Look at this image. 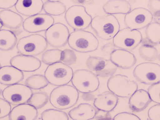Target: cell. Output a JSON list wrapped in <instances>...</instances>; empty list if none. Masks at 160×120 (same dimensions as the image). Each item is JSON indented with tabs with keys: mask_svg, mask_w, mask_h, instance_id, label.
<instances>
[{
	"mask_svg": "<svg viewBox=\"0 0 160 120\" xmlns=\"http://www.w3.org/2000/svg\"><path fill=\"white\" fill-rule=\"evenodd\" d=\"M78 91L71 85H65L55 88L49 97L51 104L56 109L66 110L71 108L78 102Z\"/></svg>",
	"mask_w": 160,
	"mask_h": 120,
	"instance_id": "6da1fadb",
	"label": "cell"
},
{
	"mask_svg": "<svg viewBox=\"0 0 160 120\" xmlns=\"http://www.w3.org/2000/svg\"><path fill=\"white\" fill-rule=\"evenodd\" d=\"M90 25L97 36L103 40L112 39L120 30L118 20L111 14L95 16Z\"/></svg>",
	"mask_w": 160,
	"mask_h": 120,
	"instance_id": "7a4b0ae2",
	"label": "cell"
},
{
	"mask_svg": "<svg viewBox=\"0 0 160 120\" xmlns=\"http://www.w3.org/2000/svg\"><path fill=\"white\" fill-rule=\"evenodd\" d=\"M68 44L71 49L78 52L88 53L97 50L99 43L92 33L84 30H76L70 34Z\"/></svg>",
	"mask_w": 160,
	"mask_h": 120,
	"instance_id": "3957f363",
	"label": "cell"
},
{
	"mask_svg": "<svg viewBox=\"0 0 160 120\" xmlns=\"http://www.w3.org/2000/svg\"><path fill=\"white\" fill-rule=\"evenodd\" d=\"M48 47L46 38L38 34L24 37L18 40L17 50L20 54L36 56L44 53Z\"/></svg>",
	"mask_w": 160,
	"mask_h": 120,
	"instance_id": "277c9868",
	"label": "cell"
},
{
	"mask_svg": "<svg viewBox=\"0 0 160 120\" xmlns=\"http://www.w3.org/2000/svg\"><path fill=\"white\" fill-rule=\"evenodd\" d=\"M71 82L78 91L83 93L94 92L98 89L100 85L98 76L92 71L86 69L75 71Z\"/></svg>",
	"mask_w": 160,
	"mask_h": 120,
	"instance_id": "5b68a950",
	"label": "cell"
},
{
	"mask_svg": "<svg viewBox=\"0 0 160 120\" xmlns=\"http://www.w3.org/2000/svg\"><path fill=\"white\" fill-rule=\"evenodd\" d=\"M73 73L69 65L60 61L49 65L45 71V76L51 85L59 86L70 83Z\"/></svg>",
	"mask_w": 160,
	"mask_h": 120,
	"instance_id": "8992f818",
	"label": "cell"
},
{
	"mask_svg": "<svg viewBox=\"0 0 160 120\" xmlns=\"http://www.w3.org/2000/svg\"><path fill=\"white\" fill-rule=\"evenodd\" d=\"M107 87L110 91L118 97L128 98L138 90L137 83L128 76L116 75L111 76L107 82Z\"/></svg>",
	"mask_w": 160,
	"mask_h": 120,
	"instance_id": "52a82bcc",
	"label": "cell"
},
{
	"mask_svg": "<svg viewBox=\"0 0 160 120\" xmlns=\"http://www.w3.org/2000/svg\"><path fill=\"white\" fill-rule=\"evenodd\" d=\"M65 19L68 24L74 30H84L90 26L92 18L86 11L85 7L76 5L68 9Z\"/></svg>",
	"mask_w": 160,
	"mask_h": 120,
	"instance_id": "ba28073f",
	"label": "cell"
},
{
	"mask_svg": "<svg viewBox=\"0 0 160 120\" xmlns=\"http://www.w3.org/2000/svg\"><path fill=\"white\" fill-rule=\"evenodd\" d=\"M142 36L139 30L126 28L119 30L114 37L113 44L118 49L131 51L142 43Z\"/></svg>",
	"mask_w": 160,
	"mask_h": 120,
	"instance_id": "9c48e42d",
	"label": "cell"
},
{
	"mask_svg": "<svg viewBox=\"0 0 160 120\" xmlns=\"http://www.w3.org/2000/svg\"><path fill=\"white\" fill-rule=\"evenodd\" d=\"M133 75L140 83L152 85L160 81V65L152 62H144L137 65Z\"/></svg>",
	"mask_w": 160,
	"mask_h": 120,
	"instance_id": "30bf717a",
	"label": "cell"
},
{
	"mask_svg": "<svg viewBox=\"0 0 160 120\" xmlns=\"http://www.w3.org/2000/svg\"><path fill=\"white\" fill-rule=\"evenodd\" d=\"M32 94V89L20 84L8 86L2 92L4 99L14 106L28 103Z\"/></svg>",
	"mask_w": 160,
	"mask_h": 120,
	"instance_id": "8fae6325",
	"label": "cell"
},
{
	"mask_svg": "<svg viewBox=\"0 0 160 120\" xmlns=\"http://www.w3.org/2000/svg\"><path fill=\"white\" fill-rule=\"evenodd\" d=\"M153 20V15L148 9L137 8L126 14L124 22L128 28L139 30L147 27Z\"/></svg>",
	"mask_w": 160,
	"mask_h": 120,
	"instance_id": "7c38bea8",
	"label": "cell"
},
{
	"mask_svg": "<svg viewBox=\"0 0 160 120\" xmlns=\"http://www.w3.org/2000/svg\"><path fill=\"white\" fill-rule=\"evenodd\" d=\"M70 34L66 25L61 23H53L46 31L45 38L51 47L62 48L68 43Z\"/></svg>",
	"mask_w": 160,
	"mask_h": 120,
	"instance_id": "4fadbf2b",
	"label": "cell"
},
{
	"mask_svg": "<svg viewBox=\"0 0 160 120\" xmlns=\"http://www.w3.org/2000/svg\"><path fill=\"white\" fill-rule=\"evenodd\" d=\"M88 70L98 76L111 77L116 72L118 67L111 61L98 56H89L86 61Z\"/></svg>",
	"mask_w": 160,
	"mask_h": 120,
	"instance_id": "5bb4252c",
	"label": "cell"
},
{
	"mask_svg": "<svg viewBox=\"0 0 160 120\" xmlns=\"http://www.w3.org/2000/svg\"><path fill=\"white\" fill-rule=\"evenodd\" d=\"M53 17L48 14L33 15L25 19L22 24L23 30L29 33L46 31L54 23Z\"/></svg>",
	"mask_w": 160,
	"mask_h": 120,
	"instance_id": "9a60e30c",
	"label": "cell"
},
{
	"mask_svg": "<svg viewBox=\"0 0 160 120\" xmlns=\"http://www.w3.org/2000/svg\"><path fill=\"white\" fill-rule=\"evenodd\" d=\"M11 66L23 72H34L41 66V60L35 56L18 55L13 56L10 60Z\"/></svg>",
	"mask_w": 160,
	"mask_h": 120,
	"instance_id": "2e32d148",
	"label": "cell"
},
{
	"mask_svg": "<svg viewBox=\"0 0 160 120\" xmlns=\"http://www.w3.org/2000/svg\"><path fill=\"white\" fill-rule=\"evenodd\" d=\"M110 58L117 67L125 70L132 68L137 61V59L133 54L121 49L113 51L110 54Z\"/></svg>",
	"mask_w": 160,
	"mask_h": 120,
	"instance_id": "e0dca14e",
	"label": "cell"
},
{
	"mask_svg": "<svg viewBox=\"0 0 160 120\" xmlns=\"http://www.w3.org/2000/svg\"><path fill=\"white\" fill-rule=\"evenodd\" d=\"M118 97L112 91H105L97 96L94 100V107L99 111L108 112L113 111L117 106Z\"/></svg>",
	"mask_w": 160,
	"mask_h": 120,
	"instance_id": "ac0fdd59",
	"label": "cell"
},
{
	"mask_svg": "<svg viewBox=\"0 0 160 120\" xmlns=\"http://www.w3.org/2000/svg\"><path fill=\"white\" fill-rule=\"evenodd\" d=\"M38 117L37 109L29 104H22L14 107L10 111V120H34Z\"/></svg>",
	"mask_w": 160,
	"mask_h": 120,
	"instance_id": "d6986e66",
	"label": "cell"
},
{
	"mask_svg": "<svg viewBox=\"0 0 160 120\" xmlns=\"http://www.w3.org/2000/svg\"><path fill=\"white\" fill-rule=\"evenodd\" d=\"M43 5L42 0H18L15 6L21 15L30 17L41 13Z\"/></svg>",
	"mask_w": 160,
	"mask_h": 120,
	"instance_id": "ffe728a7",
	"label": "cell"
},
{
	"mask_svg": "<svg viewBox=\"0 0 160 120\" xmlns=\"http://www.w3.org/2000/svg\"><path fill=\"white\" fill-rule=\"evenodd\" d=\"M24 74L13 66H4L0 68V84L10 86L18 84L23 80Z\"/></svg>",
	"mask_w": 160,
	"mask_h": 120,
	"instance_id": "44dd1931",
	"label": "cell"
},
{
	"mask_svg": "<svg viewBox=\"0 0 160 120\" xmlns=\"http://www.w3.org/2000/svg\"><path fill=\"white\" fill-rule=\"evenodd\" d=\"M152 102L149 93L143 89L137 90L130 96L129 106L132 111L142 112L146 109Z\"/></svg>",
	"mask_w": 160,
	"mask_h": 120,
	"instance_id": "7402d4cb",
	"label": "cell"
},
{
	"mask_svg": "<svg viewBox=\"0 0 160 120\" xmlns=\"http://www.w3.org/2000/svg\"><path fill=\"white\" fill-rule=\"evenodd\" d=\"M97 114L96 108L88 103H82L71 109L68 116L74 120L93 119Z\"/></svg>",
	"mask_w": 160,
	"mask_h": 120,
	"instance_id": "603a6c76",
	"label": "cell"
},
{
	"mask_svg": "<svg viewBox=\"0 0 160 120\" xmlns=\"http://www.w3.org/2000/svg\"><path fill=\"white\" fill-rule=\"evenodd\" d=\"M0 21L3 26L11 29L19 28L23 24V18L19 14L8 9L0 11Z\"/></svg>",
	"mask_w": 160,
	"mask_h": 120,
	"instance_id": "cb8c5ba5",
	"label": "cell"
},
{
	"mask_svg": "<svg viewBox=\"0 0 160 120\" xmlns=\"http://www.w3.org/2000/svg\"><path fill=\"white\" fill-rule=\"evenodd\" d=\"M102 8L107 14H127L131 10V6L127 0H109Z\"/></svg>",
	"mask_w": 160,
	"mask_h": 120,
	"instance_id": "d4e9b609",
	"label": "cell"
},
{
	"mask_svg": "<svg viewBox=\"0 0 160 120\" xmlns=\"http://www.w3.org/2000/svg\"><path fill=\"white\" fill-rule=\"evenodd\" d=\"M18 43L16 35L11 31L0 30V50H11Z\"/></svg>",
	"mask_w": 160,
	"mask_h": 120,
	"instance_id": "484cf974",
	"label": "cell"
},
{
	"mask_svg": "<svg viewBox=\"0 0 160 120\" xmlns=\"http://www.w3.org/2000/svg\"><path fill=\"white\" fill-rule=\"evenodd\" d=\"M146 39L143 44L156 46L160 44V24L157 22L151 23L145 30Z\"/></svg>",
	"mask_w": 160,
	"mask_h": 120,
	"instance_id": "4316f807",
	"label": "cell"
},
{
	"mask_svg": "<svg viewBox=\"0 0 160 120\" xmlns=\"http://www.w3.org/2000/svg\"><path fill=\"white\" fill-rule=\"evenodd\" d=\"M43 9L51 16H60L67 11L66 6L61 1H48L44 3Z\"/></svg>",
	"mask_w": 160,
	"mask_h": 120,
	"instance_id": "83f0119b",
	"label": "cell"
},
{
	"mask_svg": "<svg viewBox=\"0 0 160 120\" xmlns=\"http://www.w3.org/2000/svg\"><path fill=\"white\" fill-rule=\"evenodd\" d=\"M25 84L32 89L40 90L46 87L49 83L45 76L36 74L28 77L25 80Z\"/></svg>",
	"mask_w": 160,
	"mask_h": 120,
	"instance_id": "f1b7e54d",
	"label": "cell"
},
{
	"mask_svg": "<svg viewBox=\"0 0 160 120\" xmlns=\"http://www.w3.org/2000/svg\"><path fill=\"white\" fill-rule=\"evenodd\" d=\"M140 57L144 60L154 61L158 57L159 53L154 46L149 44H143L139 49Z\"/></svg>",
	"mask_w": 160,
	"mask_h": 120,
	"instance_id": "f546056e",
	"label": "cell"
},
{
	"mask_svg": "<svg viewBox=\"0 0 160 120\" xmlns=\"http://www.w3.org/2000/svg\"><path fill=\"white\" fill-rule=\"evenodd\" d=\"M49 100V97L46 92H35L32 94L28 103L37 109H40L48 103Z\"/></svg>",
	"mask_w": 160,
	"mask_h": 120,
	"instance_id": "4dcf8cb0",
	"label": "cell"
},
{
	"mask_svg": "<svg viewBox=\"0 0 160 120\" xmlns=\"http://www.w3.org/2000/svg\"><path fill=\"white\" fill-rule=\"evenodd\" d=\"M62 51L58 49L48 50L44 52L41 57L42 62L47 65H51L61 61Z\"/></svg>",
	"mask_w": 160,
	"mask_h": 120,
	"instance_id": "1f68e13d",
	"label": "cell"
},
{
	"mask_svg": "<svg viewBox=\"0 0 160 120\" xmlns=\"http://www.w3.org/2000/svg\"><path fill=\"white\" fill-rule=\"evenodd\" d=\"M41 119L43 120H68V115L59 109H48L42 112Z\"/></svg>",
	"mask_w": 160,
	"mask_h": 120,
	"instance_id": "d6a6232c",
	"label": "cell"
},
{
	"mask_svg": "<svg viewBox=\"0 0 160 120\" xmlns=\"http://www.w3.org/2000/svg\"><path fill=\"white\" fill-rule=\"evenodd\" d=\"M77 59V55L73 50L65 49L62 51L61 61L63 63L70 66L76 62Z\"/></svg>",
	"mask_w": 160,
	"mask_h": 120,
	"instance_id": "836d02e7",
	"label": "cell"
},
{
	"mask_svg": "<svg viewBox=\"0 0 160 120\" xmlns=\"http://www.w3.org/2000/svg\"><path fill=\"white\" fill-rule=\"evenodd\" d=\"M148 92L149 93L152 102L160 104V81L153 84L148 87Z\"/></svg>",
	"mask_w": 160,
	"mask_h": 120,
	"instance_id": "e575fe53",
	"label": "cell"
},
{
	"mask_svg": "<svg viewBox=\"0 0 160 120\" xmlns=\"http://www.w3.org/2000/svg\"><path fill=\"white\" fill-rule=\"evenodd\" d=\"M10 105L4 99L0 98V119L3 118L9 115L11 110Z\"/></svg>",
	"mask_w": 160,
	"mask_h": 120,
	"instance_id": "d590c367",
	"label": "cell"
},
{
	"mask_svg": "<svg viewBox=\"0 0 160 120\" xmlns=\"http://www.w3.org/2000/svg\"><path fill=\"white\" fill-rule=\"evenodd\" d=\"M147 7L148 9L154 16L160 12V0H148Z\"/></svg>",
	"mask_w": 160,
	"mask_h": 120,
	"instance_id": "8d00e7d4",
	"label": "cell"
},
{
	"mask_svg": "<svg viewBox=\"0 0 160 120\" xmlns=\"http://www.w3.org/2000/svg\"><path fill=\"white\" fill-rule=\"evenodd\" d=\"M148 116L151 120H160V104L151 107L148 111Z\"/></svg>",
	"mask_w": 160,
	"mask_h": 120,
	"instance_id": "74e56055",
	"label": "cell"
},
{
	"mask_svg": "<svg viewBox=\"0 0 160 120\" xmlns=\"http://www.w3.org/2000/svg\"><path fill=\"white\" fill-rule=\"evenodd\" d=\"M113 119L114 120H140L141 119L134 114L128 112H122L117 114Z\"/></svg>",
	"mask_w": 160,
	"mask_h": 120,
	"instance_id": "f35d334b",
	"label": "cell"
},
{
	"mask_svg": "<svg viewBox=\"0 0 160 120\" xmlns=\"http://www.w3.org/2000/svg\"><path fill=\"white\" fill-rule=\"evenodd\" d=\"M18 0H0V9H8L16 5Z\"/></svg>",
	"mask_w": 160,
	"mask_h": 120,
	"instance_id": "ab89813d",
	"label": "cell"
},
{
	"mask_svg": "<svg viewBox=\"0 0 160 120\" xmlns=\"http://www.w3.org/2000/svg\"><path fill=\"white\" fill-rule=\"evenodd\" d=\"M71 1L73 3L81 5V4H84L90 3L91 0H71Z\"/></svg>",
	"mask_w": 160,
	"mask_h": 120,
	"instance_id": "60d3db41",
	"label": "cell"
},
{
	"mask_svg": "<svg viewBox=\"0 0 160 120\" xmlns=\"http://www.w3.org/2000/svg\"><path fill=\"white\" fill-rule=\"evenodd\" d=\"M153 17V19L155 21V22L158 23L160 24V12L154 15Z\"/></svg>",
	"mask_w": 160,
	"mask_h": 120,
	"instance_id": "b9f144b4",
	"label": "cell"
},
{
	"mask_svg": "<svg viewBox=\"0 0 160 120\" xmlns=\"http://www.w3.org/2000/svg\"><path fill=\"white\" fill-rule=\"evenodd\" d=\"M2 23H1V21H0V30H1V29H2Z\"/></svg>",
	"mask_w": 160,
	"mask_h": 120,
	"instance_id": "7bdbcfd3",
	"label": "cell"
},
{
	"mask_svg": "<svg viewBox=\"0 0 160 120\" xmlns=\"http://www.w3.org/2000/svg\"><path fill=\"white\" fill-rule=\"evenodd\" d=\"M47 1H61L62 0H47Z\"/></svg>",
	"mask_w": 160,
	"mask_h": 120,
	"instance_id": "ee69618b",
	"label": "cell"
},
{
	"mask_svg": "<svg viewBox=\"0 0 160 120\" xmlns=\"http://www.w3.org/2000/svg\"><path fill=\"white\" fill-rule=\"evenodd\" d=\"M158 58L159 60L160 61V53L159 54L158 57Z\"/></svg>",
	"mask_w": 160,
	"mask_h": 120,
	"instance_id": "f6af8a7d",
	"label": "cell"
},
{
	"mask_svg": "<svg viewBox=\"0 0 160 120\" xmlns=\"http://www.w3.org/2000/svg\"><path fill=\"white\" fill-rule=\"evenodd\" d=\"M1 67H2V66H1V63H0V68H1Z\"/></svg>",
	"mask_w": 160,
	"mask_h": 120,
	"instance_id": "bcb514c9",
	"label": "cell"
}]
</instances>
